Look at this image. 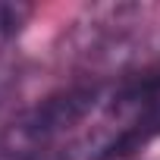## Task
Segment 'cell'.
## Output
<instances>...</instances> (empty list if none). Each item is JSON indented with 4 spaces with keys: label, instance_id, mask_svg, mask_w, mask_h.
Instances as JSON below:
<instances>
[{
    "label": "cell",
    "instance_id": "1",
    "mask_svg": "<svg viewBox=\"0 0 160 160\" xmlns=\"http://www.w3.org/2000/svg\"><path fill=\"white\" fill-rule=\"evenodd\" d=\"M98 104V88L85 85V88H69L60 91L47 101H41L22 122V135L28 141H47L53 135H63L66 129H72L75 122H82Z\"/></svg>",
    "mask_w": 160,
    "mask_h": 160
},
{
    "label": "cell",
    "instance_id": "2",
    "mask_svg": "<svg viewBox=\"0 0 160 160\" xmlns=\"http://www.w3.org/2000/svg\"><path fill=\"white\" fill-rule=\"evenodd\" d=\"M132 110H135V116L98 151L94 160H126L160 135V98L138 101V104H132Z\"/></svg>",
    "mask_w": 160,
    "mask_h": 160
},
{
    "label": "cell",
    "instance_id": "3",
    "mask_svg": "<svg viewBox=\"0 0 160 160\" xmlns=\"http://www.w3.org/2000/svg\"><path fill=\"white\" fill-rule=\"evenodd\" d=\"M154 98H160V72L141 78V82L126 85V88L119 91V98H116V107H132V104H138V101H154Z\"/></svg>",
    "mask_w": 160,
    "mask_h": 160
}]
</instances>
